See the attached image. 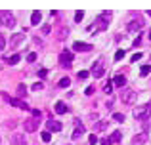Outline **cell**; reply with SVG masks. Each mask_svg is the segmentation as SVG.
Here are the masks:
<instances>
[{
  "instance_id": "cell-1",
  "label": "cell",
  "mask_w": 151,
  "mask_h": 145,
  "mask_svg": "<svg viewBox=\"0 0 151 145\" xmlns=\"http://www.w3.org/2000/svg\"><path fill=\"white\" fill-rule=\"evenodd\" d=\"M109 21H111V11H103L100 17L92 23V25H88V29H86V31H88V33H92V34L98 33V31H103L107 25H109Z\"/></svg>"
},
{
  "instance_id": "cell-2",
  "label": "cell",
  "mask_w": 151,
  "mask_h": 145,
  "mask_svg": "<svg viewBox=\"0 0 151 145\" xmlns=\"http://www.w3.org/2000/svg\"><path fill=\"white\" fill-rule=\"evenodd\" d=\"M149 115H151V103L140 105V107L134 109V119H136V120H147Z\"/></svg>"
},
{
  "instance_id": "cell-3",
  "label": "cell",
  "mask_w": 151,
  "mask_h": 145,
  "mask_svg": "<svg viewBox=\"0 0 151 145\" xmlns=\"http://www.w3.org/2000/svg\"><path fill=\"white\" fill-rule=\"evenodd\" d=\"M121 101L124 105H132L136 101V90H130V88H124L121 92Z\"/></svg>"
},
{
  "instance_id": "cell-4",
  "label": "cell",
  "mask_w": 151,
  "mask_h": 145,
  "mask_svg": "<svg viewBox=\"0 0 151 145\" xmlns=\"http://www.w3.org/2000/svg\"><path fill=\"white\" fill-rule=\"evenodd\" d=\"M0 21H2L8 29H14V27H15V17H14V14H12V11H8V10L0 11Z\"/></svg>"
},
{
  "instance_id": "cell-5",
  "label": "cell",
  "mask_w": 151,
  "mask_h": 145,
  "mask_svg": "<svg viewBox=\"0 0 151 145\" xmlns=\"http://www.w3.org/2000/svg\"><path fill=\"white\" fill-rule=\"evenodd\" d=\"M90 74H92V76H96V78H101L103 74H105V67H103V61H101V59H98L96 63L92 65V69H90Z\"/></svg>"
},
{
  "instance_id": "cell-6",
  "label": "cell",
  "mask_w": 151,
  "mask_h": 145,
  "mask_svg": "<svg viewBox=\"0 0 151 145\" xmlns=\"http://www.w3.org/2000/svg\"><path fill=\"white\" fill-rule=\"evenodd\" d=\"M142 27H144V19H142L138 14H134V19L128 23V31H132V33H138V31H142Z\"/></svg>"
},
{
  "instance_id": "cell-7",
  "label": "cell",
  "mask_w": 151,
  "mask_h": 145,
  "mask_svg": "<svg viewBox=\"0 0 151 145\" xmlns=\"http://www.w3.org/2000/svg\"><path fill=\"white\" fill-rule=\"evenodd\" d=\"M73 139H77L78 138V136H82V134H84V130H86V128H84V124H82V120L81 119H75L73 120Z\"/></svg>"
},
{
  "instance_id": "cell-8",
  "label": "cell",
  "mask_w": 151,
  "mask_h": 145,
  "mask_svg": "<svg viewBox=\"0 0 151 145\" xmlns=\"http://www.w3.org/2000/svg\"><path fill=\"white\" fill-rule=\"evenodd\" d=\"M38 126H40V119H35V116L23 122V128H25L27 132H35V130H38Z\"/></svg>"
},
{
  "instance_id": "cell-9",
  "label": "cell",
  "mask_w": 151,
  "mask_h": 145,
  "mask_svg": "<svg viewBox=\"0 0 151 145\" xmlns=\"http://www.w3.org/2000/svg\"><path fill=\"white\" fill-rule=\"evenodd\" d=\"M73 59H75V56H73L71 52H67V50L59 54V61H61V65H63L65 69H69V67H71V61H73Z\"/></svg>"
},
{
  "instance_id": "cell-10",
  "label": "cell",
  "mask_w": 151,
  "mask_h": 145,
  "mask_svg": "<svg viewBox=\"0 0 151 145\" xmlns=\"http://www.w3.org/2000/svg\"><path fill=\"white\" fill-rule=\"evenodd\" d=\"M23 40H25V34H23V33H15V34H12V38H10L12 48H17V46H21V44H23Z\"/></svg>"
},
{
  "instance_id": "cell-11",
  "label": "cell",
  "mask_w": 151,
  "mask_h": 145,
  "mask_svg": "<svg viewBox=\"0 0 151 145\" xmlns=\"http://www.w3.org/2000/svg\"><path fill=\"white\" fill-rule=\"evenodd\" d=\"M73 50L75 52H90V50H92V44H86V42H75L73 44Z\"/></svg>"
},
{
  "instance_id": "cell-12",
  "label": "cell",
  "mask_w": 151,
  "mask_h": 145,
  "mask_svg": "<svg viewBox=\"0 0 151 145\" xmlns=\"http://www.w3.org/2000/svg\"><path fill=\"white\" fill-rule=\"evenodd\" d=\"M145 141H147V134L145 132H142V134H136L132 138V145H144Z\"/></svg>"
},
{
  "instance_id": "cell-13",
  "label": "cell",
  "mask_w": 151,
  "mask_h": 145,
  "mask_svg": "<svg viewBox=\"0 0 151 145\" xmlns=\"http://www.w3.org/2000/svg\"><path fill=\"white\" fill-rule=\"evenodd\" d=\"M10 105H14V107H19V109H23V111H31V107H29V105H27L23 99H14V97H12Z\"/></svg>"
},
{
  "instance_id": "cell-14",
  "label": "cell",
  "mask_w": 151,
  "mask_h": 145,
  "mask_svg": "<svg viewBox=\"0 0 151 145\" xmlns=\"http://www.w3.org/2000/svg\"><path fill=\"white\" fill-rule=\"evenodd\" d=\"M61 122H58V120H48V132H61Z\"/></svg>"
},
{
  "instance_id": "cell-15",
  "label": "cell",
  "mask_w": 151,
  "mask_h": 145,
  "mask_svg": "<svg viewBox=\"0 0 151 145\" xmlns=\"http://www.w3.org/2000/svg\"><path fill=\"white\" fill-rule=\"evenodd\" d=\"M113 84L117 86V88H124L126 86V76L124 74H117V76L113 78Z\"/></svg>"
},
{
  "instance_id": "cell-16",
  "label": "cell",
  "mask_w": 151,
  "mask_h": 145,
  "mask_svg": "<svg viewBox=\"0 0 151 145\" xmlns=\"http://www.w3.org/2000/svg\"><path fill=\"white\" fill-rule=\"evenodd\" d=\"M12 145H27L25 136H21V134H14V136H12Z\"/></svg>"
},
{
  "instance_id": "cell-17",
  "label": "cell",
  "mask_w": 151,
  "mask_h": 145,
  "mask_svg": "<svg viewBox=\"0 0 151 145\" xmlns=\"http://www.w3.org/2000/svg\"><path fill=\"white\" fill-rule=\"evenodd\" d=\"M55 113H58V115H65L67 111H69V107H67L65 103H61V101H58V103H55Z\"/></svg>"
},
{
  "instance_id": "cell-18",
  "label": "cell",
  "mask_w": 151,
  "mask_h": 145,
  "mask_svg": "<svg viewBox=\"0 0 151 145\" xmlns=\"http://www.w3.org/2000/svg\"><path fill=\"white\" fill-rule=\"evenodd\" d=\"M42 19V14L40 11H33V15H31V25H38Z\"/></svg>"
},
{
  "instance_id": "cell-19",
  "label": "cell",
  "mask_w": 151,
  "mask_h": 145,
  "mask_svg": "<svg viewBox=\"0 0 151 145\" xmlns=\"http://www.w3.org/2000/svg\"><path fill=\"white\" fill-rule=\"evenodd\" d=\"M25 96H27V86L25 84H19L17 86V97H19V99H23Z\"/></svg>"
},
{
  "instance_id": "cell-20",
  "label": "cell",
  "mask_w": 151,
  "mask_h": 145,
  "mask_svg": "<svg viewBox=\"0 0 151 145\" xmlns=\"http://www.w3.org/2000/svg\"><path fill=\"white\" fill-rule=\"evenodd\" d=\"M121 138H122L121 132H113V134H111V138H109V143H119V141H121Z\"/></svg>"
},
{
  "instance_id": "cell-21",
  "label": "cell",
  "mask_w": 151,
  "mask_h": 145,
  "mask_svg": "<svg viewBox=\"0 0 151 145\" xmlns=\"http://www.w3.org/2000/svg\"><path fill=\"white\" fill-rule=\"evenodd\" d=\"M19 59H21V57H19V54H14V56L6 57V61H8V63H10V65H15V63H17Z\"/></svg>"
},
{
  "instance_id": "cell-22",
  "label": "cell",
  "mask_w": 151,
  "mask_h": 145,
  "mask_svg": "<svg viewBox=\"0 0 151 145\" xmlns=\"http://www.w3.org/2000/svg\"><path fill=\"white\" fill-rule=\"evenodd\" d=\"M107 128V120H100V122H96V126H94V130L100 132V130H105Z\"/></svg>"
},
{
  "instance_id": "cell-23",
  "label": "cell",
  "mask_w": 151,
  "mask_h": 145,
  "mask_svg": "<svg viewBox=\"0 0 151 145\" xmlns=\"http://www.w3.org/2000/svg\"><path fill=\"white\" fill-rule=\"evenodd\" d=\"M103 92H105V94H111V92H113V80H107L105 84H103Z\"/></svg>"
},
{
  "instance_id": "cell-24",
  "label": "cell",
  "mask_w": 151,
  "mask_h": 145,
  "mask_svg": "<svg viewBox=\"0 0 151 145\" xmlns=\"http://www.w3.org/2000/svg\"><path fill=\"white\" fill-rule=\"evenodd\" d=\"M69 84H71V80H69V78H67V76H63L61 80L58 82V86H59V88H67V86H69Z\"/></svg>"
},
{
  "instance_id": "cell-25",
  "label": "cell",
  "mask_w": 151,
  "mask_h": 145,
  "mask_svg": "<svg viewBox=\"0 0 151 145\" xmlns=\"http://www.w3.org/2000/svg\"><path fill=\"white\" fill-rule=\"evenodd\" d=\"M67 34H69V29H61V31L58 33V40H65Z\"/></svg>"
},
{
  "instance_id": "cell-26",
  "label": "cell",
  "mask_w": 151,
  "mask_h": 145,
  "mask_svg": "<svg viewBox=\"0 0 151 145\" xmlns=\"http://www.w3.org/2000/svg\"><path fill=\"white\" fill-rule=\"evenodd\" d=\"M40 139H42V141H44V143H48L50 139H52V134H50L48 130H46V132H42V134H40Z\"/></svg>"
},
{
  "instance_id": "cell-27",
  "label": "cell",
  "mask_w": 151,
  "mask_h": 145,
  "mask_svg": "<svg viewBox=\"0 0 151 145\" xmlns=\"http://www.w3.org/2000/svg\"><path fill=\"white\" fill-rule=\"evenodd\" d=\"M140 73H142V76H145V74H149V73H151V65H144V67L140 69Z\"/></svg>"
},
{
  "instance_id": "cell-28",
  "label": "cell",
  "mask_w": 151,
  "mask_h": 145,
  "mask_svg": "<svg viewBox=\"0 0 151 145\" xmlns=\"http://www.w3.org/2000/svg\"><path fill=\"white\" fill-rule=\"evenodd\" d=\"M82 17H84V11L82 10H78L77 14H75V23H78V21H82Z\"/></svg>"
},
{
  "instance_id": "cell-29",
  "label": "cell",
  "mask_w": 151,
  "mask_h": 145,
  "mask_svg": "<svg viewBox=\"0 0 151 145\" xmlns=\"http://www.w3.org/2000/svg\"><path fill=\"white\" fill-rule=\"evenodd\" d=\"M113 120H117V122H122V120H124V115H122V113H113Z\"/></svg>"
},
{
  "instance_id": "cell-30",
  "label": "cell",
  "mask_w": 151,
  "mask_h": 145,
  "mask_svg": "<svg viewBox=\"0 0 151 145\" xmlns=\"http://www.w3.org/2000/svg\"><path fill=\"white\" fill-rule=\"evenodd\" d=\"M122 57H124V50H117V52H115V59L121 61Z\"/></svg>"
},
{
  "instance_id": "cell-31",
  "label": "cell",
  "mask_w": 151,
  "mask_h": 145,
  "mask_svg": "<svg viewBox=\"0 0 151 145\" xmlns=\"http://www.w3.org/2000/svg\"><path fill=\"white\" fill-rule=\"evenodd\" d=\"M27 61H29V63H35V61H37V54H35V52H31L29 56H27Z\"/></svg>"
},
{
  "instance_id": "cell-32",
  "label": "cell",
  "mask_w": 151,
  "mask_h": 145,
  "mask_svg": "<svg viewBox=\"0 0 151 145\" xmlns=\"http://www.w3.org/2000/svg\"><path fill=\"white\" fill-rule=\"evenodd\" d=\"M94 92H96V88H94V86H88V88L84 90V94H86V96H92Z\"/></svg>"
},
{
  "instance_id": "cell-33",
  "label": "cell",
  "mask_w": 151,
  "mask_h": 145,
  "mask_svg": "<svg viewBox=\"0 0 151 145\" xmlns=\"http://www.w3.org/2000/svg\"><path fill=\"white\" fill-rule=\"evenodd\" d=\"M88 143H90V145H96V143H98V136H90Z\"/></svg>"
},
{
  "instance_id": "cell-34",
  "label": "cell",
  "mask_w": 151,
  "mask_h": 145,
  "mask_svg": "<svg viewBox=\"0 0 151 145\" xmlns=\"http://www.w3.org/2000/svg\"><path fill=\"white\" fill-rule=\"evenodd\" d=\"M86 76H90L88 71H78V78H86Z\"/></svg>"
},
{
  "instance_id": "cell-35",
  "label": "cell",
  "mask_w": 151,
  "mask_h": 145,
  "mask_svg": "<svg viewBox=\"0 0 151 145\" xmlns=\"http://www.w3.org/2000/svg\"><path fill=\"white\" fill-rule=\"evenodd\" d=\"M138 59H142V54H140V52H138V54H134V56H132V59H130V61H134V63H136Z\"/></svg>"
},
{
  "instance_id": "cell-36",
  "label": "cell",
  "mask_w": 151,
  "mask_h": 145,
  "mask_svg": "<svg viewBox=\"0 0 151 145\" xmlns=\"http://www.w3.org/2000/svg\"><path fill=\"white\" fill-rule=\"evenodd\" d=\"M33 90H35V92H38V90H42V82H37V84H33Z\"/></svg>"
},
{
  "instance_id": "cell-37",
  "label": "cell",
  "mask_w": 151,
  "mask_h": 145,
  "mask_svg": "<svg viewBox=\"0 0 151 145\" xmlns=\"http://www.w3.org/2000/svg\"><path fill=\"white\" fill-rule=\"evenodd\" d=\"M46 74H48L46 69H40V71H38V76H40V78H46Z\"/></svg>"
},
{
  "instance_id": "cell-38",
  "label": "cell",
  "mask_w": 151,
  "mask_h": 145,
  "mask_svg": "<svg viewBox=\"0 0 151 145\" xmlns=\"http://www.w3.org/2000/svg\"><path fill=\"white\" fill-rule=\"evenodd\" d=\"M42 33H44V34H50V25H44V27H42Z\"/></svg>"
},
{
  "instance_id": "cell-39",
  "label": "cell",
  "mask_w": 151,
  "mask_h": 145,
  "mask_svg": "<svg viewBox=\"0 0 151 145\" xmlns=\"http://www.w3.org/2000/svg\"><path fill=\"white\" fill-rule=\"evenodd\" d=\"M4 46H6V44H4V36L0 34V50H4Z\"/></svg>"
},
{
  "instance_id": "cell-40",
  "label": "cell",
  "mask_w": 151,
  "mask_h": 145,
  "mask_svg": "<svg viewBox=\"0 0 151 145\" xmlns=\"http://www.w3.org/2000/svg\"><path fill=\"white\" fill-rule=\"evenodd\" d=\"M140 42H142V36H138L136 40H134V46H140Z\"/></svg>"
},
{
  "instance_id": "cell-41",
  "label": "cell",
  "mask_w": 151,
  "mask_h": 145,
  "mask_svg": "<svg viewBox=\"0 0 151 145\" xmlns=\"http://www.w3.org/2000/svg\"><path fill=\"white\" fill-rule=\"evenodd\" d=\"M101 145H111V143H109V139H101Z\"/></svg>"
},
{
  "instance_id": "cell-42",
  "label": "cell",
  "mask_w": 151,
  "mask_h": 145,
  "mask_svg": "<svg viewBox=\"0 0 151 145\" xmlns=\"http://www.w3.org/2000/svg\"><path fill=\"white\" fill-rule=\"evenodd\" d=\"M149 40H151V33H149Z\"/></svg>"
}]
</instances>
